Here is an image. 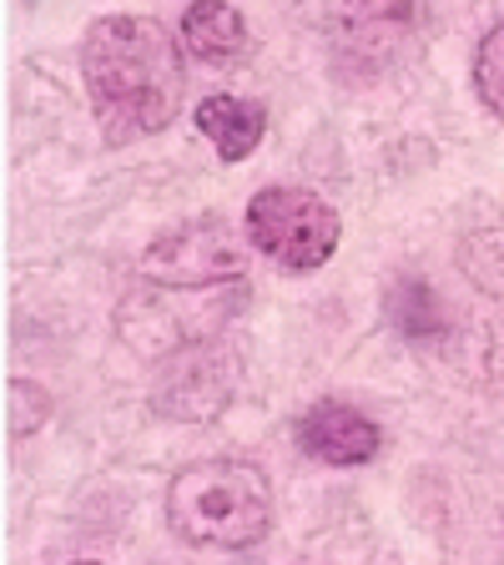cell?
<instances>
[{"mask_svg": "<svg viewBox=\"0 0 504 565\" xmlns=\"http://www.w3.org/2000/svg\"><path fill=\"white\" fill-rule=\"evenodd\" d=\"M303 11L329 31L333 66L353 82L384 76L414 46V0H303Z\"/></svg>", "mask_w": 504, "mask_h": 565, "instance_id": "3", "label": "cell"}, {"mask_svg": "<svg viewBox=\"0 0 504 565\" xmlns=\"http://www.w3.org/2000/svg\"><path fill=\"white\" fill-rule=\"evenodd\" d=\"M71 565H101V561H71Z\"/></svg>", "mask_w": 504, "mask_h": 565, "instance_id": "14", "label": "cell"}, {"mask_svg": "<svg viewBox=\"0 0 504 565\" xmlns=\"http://www.w3.org/2000/svg\"><path fill=\"white\" fill-rule=\"evenodd\" d=\"M378 424L368 414H358L353 404L318 399L313 409L298 419V445L323 465H364L378 455Z\"/></svg>", "mask_w": 504, "mask_h": 565, "instance_id": "7", "label": "cell"}, {"mask_svg": "<svg viewBox=\"0 0 504 565\" xmlns=\"http://www.w3.org/2000/svg\"><path fill=\"white\" fill-rule=\"evenodd\" d=\"M182 41H187V51L197 61H207V66H227V61L247 56V46H253L247 21L227 0H192L187 15H182Z\"/></svg>", "mask_w": 504, "mask_h": 565, "instance_id": "8", "label": "cell"}, {"mask_svg": "<svg viewBox=\"0 0 504 565\" xmlns=\"http://www.w3.org/2000/svg\"><path fill=\"white\" fill-rule=\"evenodd\" d=\"M167 520L197 551H247L272 525L268 475L247 459H197L167 484Z\"/></svg>", "mask_w": 504, "mask_h": 565, "instance_id": "2", "label": "cell"}, {"mask_svg": "<svg viewBox=\"0 0 504 565\" xmlns=\"http://www.w3.org/2000/svg\"><path fill=\"white\" fill-rule=\"evenodd\" d=\"M454 263L480 294L504 298V227H480V233H470L459 243Z\"/></svg>", "mask_w": 504, "mask_h": 565, "instance_id": "11", "label": "cell"}, {"mask_svg": "<svg viewBox=\"0 0 504 565\" xmlns=\"http://www.w3.org/2000/svg\"><path fill=\"white\" fill-rule=\"evenodd\" d=\"M197 131L217 147L223 162H243V157L262 141V131H268V111H262L258 102H243V96L217 92L197 106Z\"/></svg>", "mask_w": 504, "mask_h": 565, "instance_id": "9", "label": "cell"}, {"mask_svg": "<svg viewBox=\"0 0 504 565\" xmlns=\"http://www.w3.org/2000/svg\"><path fill=\"white\" fill-rule=\"evenodd\" d=\"M474 92L494 117H504V25H494L474 51Z\"/></svg>", "mask_w": 504, "mask_h": 565, "instance_id": "12", "label": "cell"}, {"mask_svg": "<svg viewBox=\"0 0 504 565\" xmlns=\"http://www.w3.org/2000/svg\"><path fill=\"white\" fill-rule=\"evenodd\" d=\"M6 404H11V439H31L51 419V394L41 384H31V379H11Z\"/></svg>", "mask_w": 504, "mask_h": 565, "instance_id": "13", "label": "cell"}, {"mask_svg": "<svg viewBox=\"0 0 504 565\" xmlns=\"http://www.w3.org/2000/svg\"><path fill=\"white\" fill-rule=\"evenodd\" d=\"M237 349L223 343L217 333L212 339H197V343H182L172 349L157 364V379H152V409L162 419H182V424H202L212 414H223L227 399L237 388Z\"/></svg>", "mask_w": 504, "mask_h": 565, "instance_id": "6", "label": "cell"}, {"mask_svg": "<svg viewBox=\"0 0 504 565\" xmlns=\"http://www.w3.org/2000/svg\"><path fill=\"white\" fill-rule=\"evenodd\" d=\"M247 273V253L223 217H197L162 233L137 263V282L167 294H197V288H233Z\"/></svg>", "mask_w": 504, "mask_h": 565, "instance_id": "5", "label": "cell"}, {"mask_svg": "<svg viewBox=\"0 0 504 565\" xmlns=\"http://www.w3.org/2000/svg\"><path fill=\"white\" fill-rule=\"evenodd\" d=\"M82 82L101 137L127 147L137 137H157L182 111V51L172 31L152 15H101L82 41Z\"/></svg>", "mask_w": 504, "mask_h": 565, "instance_id": "1", "label": "cell"}, {"mask_svg": "<svg viewBox=\"0 0 504 565\" xmlns=\"http://www.w3.org/2000/svg\"><path fill=\"white\" fill-rule=\"evenodd\" d=\"M339 212L308 188H262L247 202V243L288 273H313L339 253Z\"/></svg>", "mask_w": 504, "mask_h": 565, "instance_id": "4", "label": "cell"}, {"mask_svg": "<svg viewBox=\"0 0 504 565\" xmlns=\"http://www.w3.org/2000/svg\"><path fill=\"white\" fill-rule=\"evenodd\" d=\"M388 323L404 333V339L423 343V339H444L449 333V308L439 303L435 282L429 278H399L388 288Z\"/></svg>", "mask_w": 504, "mask_h": 565, "instance_id": "10", "label": "cell"}]
</instances>
